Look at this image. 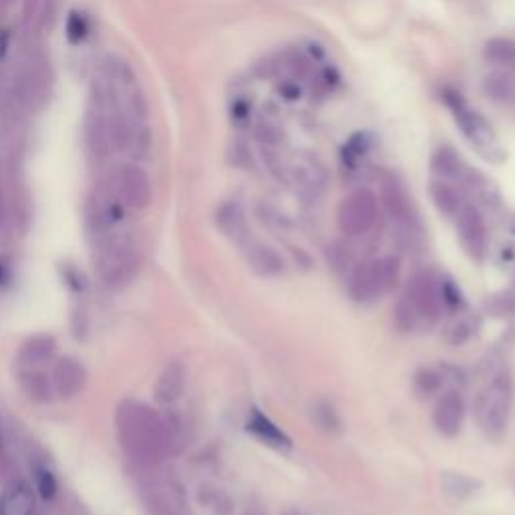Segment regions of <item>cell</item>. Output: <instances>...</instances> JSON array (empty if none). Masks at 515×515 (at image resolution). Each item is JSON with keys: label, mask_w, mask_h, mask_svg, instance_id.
Instances as JSON below:
<instances>
[{"label": "cell", "mask_w": 515, "mask_h": 515, "mask_svg": "<svg viewBox=\"0 0 515 515\" xmlns=\"http://www.w3.org/2000/svg\"><path fill=\"white\" fill-rule=\"evenodd\" d=\"M467 165L451 143H441L431 155V173L443 181H455L465 176Z\"/></svg>", "instance_id": "9"}, {"label": "cell", "mask_w": 515, "mask_h": 515, "mask_svg": "<svg viewBox=\"0 0 515 515\" xmlns=\"http://www.w3.org/2000/svg\"><path fill=\"white\" fill-rule=\"evenodd\" d=\"M482 91L490 101L508 105L515 99V78L505 69H495L483 77Z\"/></svg>", "instance_id": "10"}, {"label": "cell", "mask_w": 515, "mask_h": 515, "mask_svg": "<svg viewBox=\"0 0 515 515\" xmlns=\"http://www.w3.org/2000/svg\"><path fill=\"white\" fill-rule=\"evenodd\" d=\"M441 389V377L435 371L425 369L415 377V392L418 397H431Z\"/></svg>", "instance_id": "18"}, {"label": "cell", "mask_w": 515, "mask_h": 515, "mask_svg": "<svg viewBox=\"0 0 515 515\" xmlns=\"http://www.w3.org/2000/svg\"><path fill=\"white\" fill-rule=\"evenodd\" d=\"M443 101L449 107L459 129L464 131V135L469 139V143L474 145L479 153L485 155L487 160H503V150L500 142H497L490 121H487L482 113L471 107L464 99V95L447 89L443 93Z\"/></svg>", "instance_id": "1"}, {"label": "cell", "mask_w": 515, "mask_h": 515, "mask_svg": "<svg viewBox=\"0 0 515 515\" xmlns=\"http://www.w3.org/2000/svg\"><path fill=\"white\" fill-rule=\"evenodd\" d=\"M465 330H469V326L465 325V322H459V325L453 326V330H451V343L453 345H464L465 340L471 336V333H465Z\"/></svg>", "instance_id": "24"}, {"label": "cell", "mask_w": 515, "mask_h": 515, "mask_svg": "<svg viewBox=\"0 0 515 515\" xmlns=\"http://www.w3.org/2000/svg\"><path fill=\"white\" fill-rule=\"evenodd\" d=\"M284 67L290 69L294 77H304L310 71V60L300 51H292L284 57Z\"/></svg>", "instance_id": "21"}, {"label": "cell", "mask_w": 515, "mask_h": 515, "mask_svg": "<svg viewBox=\"0 0 515 515\" xmlns=\"http://www.w3.org/2000/svg\"><path fill=\"white\" fill-rule=\"evenodd\" d=\"M457 235L461 246L475 260H482L487 252V225L482 212L475 206L464 204L455 216Z\"/></svg>", "instance_id": "6"}, {"label": "cell", "mask_w": 515, "mask_h": 515, "mask_svg": "<svg viewBox=\"0 0 515 515\" xmlns=\"http://www.w3.org/2000/svg\"><path fill=\"white\" fill-rule=\"evenodd\" d=\"M465 418V400L455 391L441 395L433 409V425L445 437H455Z\"/></svg>", "instance_id": "7"}, {"label": "cell", "mask_w": 515, "mask_h": 515, "mask_svg": "<svg viewBox=\"0 0 515 515\" xmlns=\"http://www.w3.org/2000/svg\"><path fill=\"white\" fill-rule=\"evenodd\" d=\"M483 59L495 67L515 65V41L510 37H493L483 45Z\"/></svg>", "instance_id": "13"}, {"label": "cell", "mask_w": 515, "mask_h": 515, "mask_svg": "<svg viewBox=\"0 0 515 515\" xmlns=\"http://www.w3.org/2000/svg\"><path fill=\"white\" fill-rule=\"evenodd\" d=\"M232 117H234L235 121H238V124H242V121H248V119H250V105L244 103V101L234 103Z\"/></svg>", "instance_id": "25"}, {"label": "cell", "mask_w": 515, "mask_h": 515, "mask_svg": "<svg viewBox=\"0 0 515 515\" xmlns=\"http://www.w3.org/2000/svg\"><path fill=\"white\" fill-rule=\"evenodd\" d=\"M399 278V262L395 258L369 260L354 270L351 278V296L356 302H372L391 290Z\"/></svg>", "instance_id": "3"}, {"label": "cell", "mask_w": 515, "mask_h": 515, "mask_svg": "<svg viewBox=\"0 0 515 515\" xmlns=\"http://www.w3.org/2000/svg\"><path fill=\"white\" fill-rule=\"evenodd\" d=\"M431 198L439 212L447 217H455L461 206H464L459 191L453 188L449 181H443V179H435L431 183Z\"/></svg>", "instance_id": "12"}, {"label": "cell", "mask_w": 515, "mask_h": 515, "mask_svg": "<svg viewBox=\"0 0 515 515\" xmlns=\"http://www.w3.org/2000/svg\"><path fill=\"white\" fill-rule=\"evenodd\" d=\"M280 91L284 93V97H286V99H290V101H294V99H299V97H300V89H299V85L284 83Z\"/></svg>", "instance_id": "26"}, {"label": "cell", "mask_w": 515, "mask_h": 515, "mask_svg": "<svg viewBox=\"0 0 515 515\" xmlns=\"http://www.w3.org/2000/svg\"><path fill=\"white\" fill-rule=\"evenodd\" d=\"M250 264L260 276H276L284 270V260L274 248L258 244V246L250 252Z\"/></svg>", "instance_id": "14"}, {"label": "cell", "mask_w": 515, "mask_h": 515, "mask_svg": "<svg viewBox=\"0 0 515 515\" xmlns=\"http://www.w3.org/2000/svg\"><path fill=\"white\" fill-rule=\"evenodd\" d=\"M234 160L235 165H242V168H254V157H252L250 147L244 143V142H235L234 143Z\"/></svg>", "instance_id": "23"}, {"label": "cell", "mask_w": 515, "mask_h": 515, "mask_svg": "<svg viewBox=\"0 0 515 515\" xmlns=\"http://www.w3.org/2000/svg\"><path fill=\"white\" fill-rule=\"evenodd\" d=\"M443 307L441 286L435 284L429 274H418L413 278L405 302L400 304L399 314L400 318H407L409 326H413L417 320L433 322L437 320Z\"/></svg>", "instance_id": "4"}, {"label": "cell", "mask_w": 515, "mask_h": 515, "mask_svg": "<svg viewBox=\"0 0 515 515\" xmlns=\"http://www.w3.org/2000/svg\"><path fill=\"white\" fill-rule=\"evenodd\" d=\"M379 217V199L371 189L361 188L348 194L338 206L336 222L346 235H361L369 232Z\"/></svg>", "instance_id": "5"}, {"label": "cell", "mask_w": 515, "mask_h": 515, "mask_svg": "<svg viewBox=\"0 0 515 515\" xmlns=\"http://www.w3.org/2000/svg\"><path fill=\"white\" fill-rule=\"evenodd\" d=\"M89 31H91L89 19H87V16L81 13H71V16H69V21H67L69 41H71L73 45H78V42H83L87 39Z\"/></svg>", "instance_id": "19"}, {"label": "cell", "mask_w": 515, "mask_h": 515, "mask_svg": "<svg viewBox=\"0 0 515 515\" xmlns=\"http://www.w3.org/2000/svg\"><path fill=\"white\" fill-rule=\"evenodd\" d=\"M254 139L262 147H278L284 139V131L270 119H260L254 125Z\"/></svg>", "instance_id": "17"}, {"label": "cell", "mask_w": 515, "mask_h": 515, "mask_svg": "<svg viewBox=\"0 0 515 515\" xmlns=\"http://www.w3.org/2000/svg\"><path fill=\"white\" fill-rule=\"evenodd\" d=\"M447 490H449V493H457L461 497V495L474 492V482L467 479L465 475H459V477L451 475V477H447Z\"/></svg>", "instance_id": "22"}, {"label": "cell", "mask_w": 515, "mask_h": 515, "mask_svg": "<svg viewBox=\"0 0 515 515\" xmlns=\"http://www.w3.org/2000/svg\"><path fill=\"white\" fill-rule=\"evenodd\" d=\"M220 225L222 230L232 235V238L240 240L246 235V217H244V212L240 206L235 204H228L220 209Z\"/></svg>", "instance_id": "16"}, {"label": "cell", "mask_w": 515, "mask_h": 515, "mask_svg": "<svg viewBox=\"0 0 515 515\" xmlns=\"http://www.w3.org/2000/svg\"><path fill=\"white\" fill-rule=\"evenodd\" d=\"M381 199L392 220H397L399 224L413 222L411 199H409L403 181L397 176H392V173H389V176H385L381 181Z\"/></svg>", "instance_id": "8"}, {"label": "cell", "mask_w": 515, "mask_h": 515, "mask_svg": "<svg viewBox=\"0 0 515 515\" xmlns=\"http://www.w3.org/2000/svg\"><path fill=\"white\" fill-rule=\"evenodd\" d=\"M34 482H37V490L41 493L42 500H52L57 495V479L52 475V471L47 467H37L34 469Z\"/></svg>", "instance_id": "20"}, {"label": "cell", "mask_w": 515, "mask_h": 515, "mask_svg": "<svg viewBox=\"0 0 515 515\" xmlns=\"http://www.w3.org/2000/svg\"><path fill=\"white\" fill-rule=\"evenodd\" d=\"M248 429L256 435V437L260 441H264L266 445H270V447H288V437L286 435L278 429V427L270 421L268 417H264L262 413H254L250 418V423H248Z\"/></svg>", "instance_id": "15"}, {"label": "cell", "mask_w": 515, "mask_h": 515, "mask_svg": "<svg viewBox=\"0 0 515 515\" xmlns=\"http://www.w3.org/2000/svg\"><path fill=\"white\" fill-rule=\"evenodd\" d=\"M513 387L510 377H495L477 399V421L490 439H501L510 425Z\"/></svg>", "instance_id": "2"}, {"label": "cell", "mask_w": 515, "mask_h": 515, "mask_svg": "<svg viewBox=\"0 0 515 515\" xmlns=\"http://www.w3.org/2000/svg\"><path fill=\"white\" fill-rule=\"evenodd\" d=\"M34 495L26 483H14L5 492L0 500V515H32Z\"/></svg>", "instance_id": "11"}]
</instances>
